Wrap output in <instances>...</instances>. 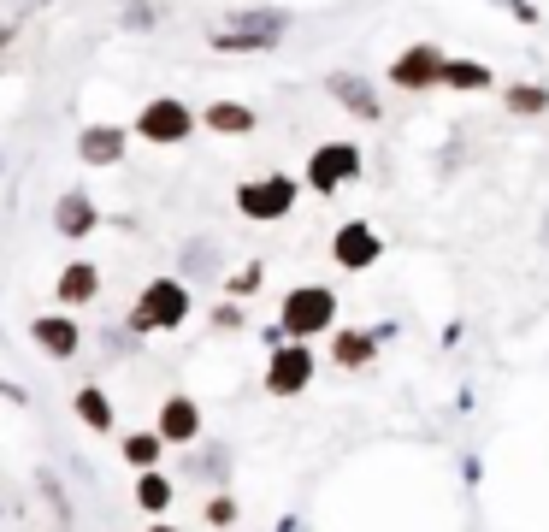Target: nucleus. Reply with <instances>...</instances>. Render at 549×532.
Here are the masks:
<instances>
[{"mask_svg": "<svg viewBox=\"0 0 549 532\" xmlns=\"http://www.w3.org/2000/svg\"><path fill=\"white\" fill-rule=\"evenodd\" d=\"M183 314H189L183 284H178V278H160V284H148V290H142V302H136L130 326H136V332H172V326H183Z\"/></svg>", "mask_w": 549, "mask_h": 532, "instance_id": "f257e3e1", "label": "nucleus"}, {"mask_svg": "<svg viewBox=\"0 0 549 532\" xmlns=\"http://www.w3.org/2000/svg\"><path fill=\"white\" fill-rule=\"evenodd\" d=\"M331 314H337V296L331 290H319V284H307V290H290L284 296V332L290 337H313L331 326Z\"/></svg>", "mask_w": 549, "mask_h": 532, "instance_id": "f03ea898", "label": "nucleus"}, {"mask_svg": "<svg viewBox=\"0 0 549 532\" xmlns=\"http://www.w3.org/2000/svg\"><path fill=\"white\" fill-rule=\"evenodd\" d=\"M355 172H361V148H349V142H325V148L307 160V184H313V190H343Z\"/></svg>", "mask_w": 549, "mask_h": 532, "instance_id": "7ed1b4c3", "label": "nucleus"}, {"mask_svg": "<svg viewBox=\"0 0 549 532\" xmlns=\"http://www.w3.org/2000/svg\"><path fill=\"white\" fill-rule=\"evenodd\" d=\"M290 201H296V184L290 178H260V184H243L237 190V207H243L248 219H284Z\"/></svg>", "mask_w": 549, "mask_h": 532, "instance_id": "20e7f679", "label": "nucleus"}, {"mask_svg": "<svg viewBox=\"0 0 549 532\" xmlns=\"http://www.w3.org/2000/svg\"><path fill=\"white\" fill-rule=\"evenodd\" d=\"M443 66H449V60H443L431 42H420V48H408V54L390 66V83H396V89H431V83H443Z\"/></svg>", "mask_w": 549, "mask_h": 532, "instance_id": "39448f33", "label": "nucleus"}, {"mask_svg": "<svg viewBox=\"0 0 549 532\" xmlns=\"http://www.w3.org/2000/svg\"><path fill=\"white\" fill-rule=\"evenodd\" d=\"M307 379H313V355H307L302 343L296 349H278L272 367H266V391L272 397H296V391H307Z\"/></svg>", "mask_w": 549, "mask_h": 532, "instance_id": "423d86ee", "label": "nucleus"}, {"mask_svg": "<svg viewBox=\"0 0 549 532\" xmlns=\"http://www.w3.org/2000/svg\"><path fill=\"white\" fill-rule=\"evenodd\" d=\"M378 249H384V243H378V231H372V225H361V219L337 231V261L349 266V272L372 266V261H378Z\"/></svg>", "mask_w": 549, "mask_h": 532, "instance_id": "0eeeda50", "label": "nucleus"}, {"mask_svg": "<svg viewBox=\"0 0 549 532\" xmlns=\"http://www.w3.org/2000/svg\"><path fill=\"white\" fill-rule=\"evenodd\" d=\"M142 136H148V142H183V136H189L183 101H154V107L142 113Z\"/></svg>", "mask_w": 549, "mask_h": 532, "instance_id": "6e6552de", "label": "nucleus"}, {"mask_svg": "<svg viewBox=\"0 0 549 532\" xmlns=\"http://www.w3.org/2000/svg\"><path fill=\"white\" fill-rule=\"evenodd\" d=\"M195 432H201V414H195L189 397H172L160 408V438H166V444H189Z\"/></svg>", "mask_w": 549, "mask_h": 532, "instance_id": "1a4fd4ad", "label": "nucleus"}, {"mask_svg": "<svg viewBox=\"0 0 549 532\" xmlns=\"http://www.w3.org/2000/svg\"><path fill=\"white\" fill-rule=\"evenodd\" d=\"M119 154H124V131H113V125L83 131V160H89V166H113Z\"/></svg>", "mask_w": 549, "mask_h": 532, "instance_id": "9d476101", "label": "nucleus"}, {"mask_svg": "<svg viewBox=\"0 0 549 532\" xmlns=\"http://www.w3.org/2000/svg\"><path fill=\"white\" fill-rule=\"evenodd\" d=\"M207 125L219 136H243V131H254V113L237 107V101H213V107H207Z\"/></svg>", "mask_w": 549, "mask_h": 532, "instance_id": "9b49d317", "label": "nucleus"}, {"mask_svg": "<svg viewBox=\"0 0 549 532\" xmlns=\"http://www.w3.org/2000/svg\"><path fill=\"white\" fill-rule=\"evenodd\" d=\"M36 343L48 355H77V326L71 320H36Z\"/></svg>", "mask_w": 549, "mask_h": 532, "instance_id": "f8f14e48", "label": "nucleus"}, {"mask_svg": "<svg viewBox=\"0 0 549 532\" xmlns=\"http://www.w3.org/2000/svg\"><path fill=\"white\" fill-rule=\"evenodd\" d=\"M54 225H60L65 237H83V231L95 225V207H89V196H65L60 213H54Z\"/></svg>", "mask_w": 549, "mask_h": 532, "instance_id": "ddd939ff", "label": "nucleus"}, {"mask_svg": "<svg viewBox=\"0 0 549 532\" xmlns=\"http://www.w3.org/2000/svg\"><path fill=\"white\" fill-rule=\"evenodd\" d=\"M331 95H337V101H349L361 119H378V101H372V89H366L361 77H331Z\"/></svg>", "mask_w": 549, "mask_h": 532, "instance_id": "4468645a", "label": "nucleus"}, {"mask_svg": "<svg viewBox=\"0 0 549 532\" xmlns=\"http://www.w3.org/2000/svg\"><path fill=\"white\" fill-rule=\"evenodd\" d=\"M160 432H136V438H124V462L142 467V473H154V462H160Z\"/></svg>", "mask_w": 549, "mask_h": 532, "instance_id": "2eb2a0df", "label": "nucleus"}, {"mask_svg": "<svg viewBox=\"0 0 549 532\" xmlns=\"http://www.w3.org/2000/svg\"><path fill=\"white\" fill-rule=\"evenodd\" d=\"M443 83L449 89H490V66H479V60H449L443 66Z\"/></svg>", "mask_w": 549, "mask_h": 532, "instance_id": "dca6fc26", "label": "nucleus"}, {"mask_svg": "<svg viewBox=\"0 0 549 532\" xmlns=\"http://www.w3.org/2000/svg\"><path fill=\"white\" fill-rule=\"evenodd\" d=\"M136 503H142L148 515L172 509V479H160V473H142V485H136Z\"/></svg>", "mask_w": 549, "mask_h": 532, "instance_id": "f3484780", "label": "nucleus"}, {"mask_svg": "<svg viewBox=\"0 0 549 532\" xmlns=\"http://www.w3.org/2000/svg\"><path fill=\"white\" fill-rule=\"evenodd\" d=\"M331 349H337V361H343V367H366V361H372V337H366V332H337Z\"/></svg>", "mask_w": 549, "mask_h": 532, "instance_id": "a211bd4d", "label": "nucleus"}, {"mask_svg": "<svg viewBox=\"0 0 549 532\" xmlns=\"http://www.w3.org/2000/svg\"><path fill=\"white\" fill-rule=\"evenodd\" d=\"M95 284H101V278H95V266H71V272L60 278V296H65V302H89V296H95Z\"/></svg>", "mask_w": 549, "mask_h": 532, "instance_id": "6ab92c4d", "label": "nucleus"}, {"mask_svg": "<svg viewBox=\"0 0 549 532\" xmlns=\"http://www.w3.org/2000/svg\"><path fill=\"white\" fill-rule=\"evenodd\" d=\"M77 414H83L95 432H107V426H113V408H107V397H101V391H77Z\"/></svg>", "mask_w": 549, "mask_h": 532, "instance_id": "aec40b11", "label": "nucleus"}, {"mask_svg": "<svg viewBox=\"0 0 549 532\" xmlns=\"http://www.w3.org/2000/svg\"><path fill=\"white\" fill-rule=\"evenodd\" d=\"M508 107H514V113H544V107H549V89H538V83H520V89H508Z\"/></svg>", "mask_w": 549, "mask_h": 532, "instance_id": "412c9836", "label": "nucleus"}, {"mask_svg": "<svg viewBox=\"0 0 549 532\" xmlns=\"http://www.w3.org/2000/svg\"><path fill=\"white\" fill-rule=\"evenodd\" d=\"M207 521H213V527H231V521H237V503H231V497H213V503H207Z\"/></svg>", "mask_w": 549, "mask_h": 532, "instance_id": "4be33fe9", "label": "nucleus"}, {"mask_svg": "<svg viewBox=\"0 0 549 532\" xmlns=\"http://www.w3.org/2000/svg\"><path fill=\"white\" fill-rule=\"evenodd\" d=\"M154 532H172V527H154Z\"/></svg>", "mask_w": 549, "mask_h": 532, "instance_id": "5701e85b", "label": "nucleus"}]
</instances>
